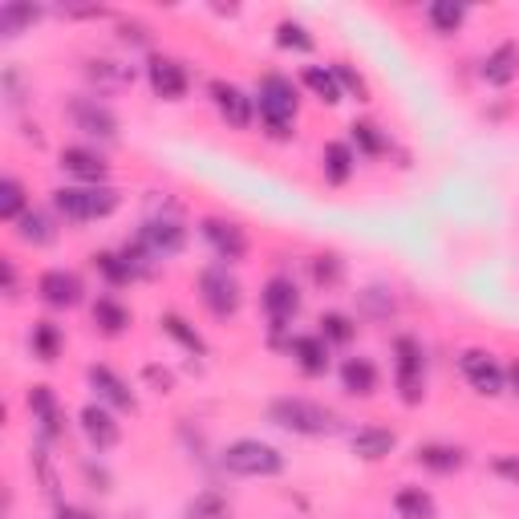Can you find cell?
Returning a JSON list of instances; mask_svg holds the SVG:
<instances>
[{"label": "cell", "instance_id": "9c48e42d", "mask_svg": "<svg viewBox=\"0 0 519 519\" xmlns=\"http://www.w3.org/2000/svg\"><path fill=\"white\" fill-rule=\"evenodd\" d=\"M459 369H463V378L471 382V390H475V394H483V398L503 394L507 374L495 365V357H491V353H483V349H467V353L459 357Z\"/></svg>", "mask_w": 519, "mask_h": 519}, {"label": "cell", "instance_id": "b9f144b4", "mask_svg": "<svg viewBox=\"0 0 519 519\" xmlns=\"http://www.w3.org/2000/svg\"><path fill=\"white\" fill-rule=\"evenodd\" d=\"M333 73H337V82H341V90H349V94H357V102H365L369 98V86H365V78L361 73H353L345 61H337L333 65Z\"/></svg>", "mask_w": 519, "mask_h": 519}, {"label": "cell", "instance_id": "5bb4252c", "mask_svg": "<svg viewBox=\"0 0 519 519\" xmlns=\"http://www.w3.org/2000/svg\"><path fill=\"white\" fill-rule=\"evenodd\" d=\"M61 171L73 175V179H82L86 187H102L106 175H110L106 159L98 151H86V146H65V151H61Z\"/></svg>", "mask_w": 519, "mask_h": 519}, {"label": "cell", "instance_id": "6da1fadb", "mask_svg": "<svg viewBox=\"0 0 519 519\" xmlns=\"http://www.w3.org/2000/svg\"><path fill=\"white\" fill-rule=\"evenodd\" d=\"M268 418L288 430V434H305V438H321V434H337L341 418L321 406V402H309V398H276L268 406Z\"/></svg>", "mask_w": 519, "mask_h": 519}, {"label": "cell", "instance_id": "8d00e7d4", "mask_svg": "<svg viewBox=\"0 0 519 519\" xmlns=\"http://www.w3.org/2000/svg\"><path fill=\"white\" fill-rule=\"evenodd\" d=\"M349 130H353V142L361 146L365 155H374V159H378V155H386V151H390V138H386L374 122H353Z\"/></svg>", "mask_w": 519, "mask_h": 519}, {"label": "cell", "instance_id": "f35d334b", "mask_svg": "<svg viewBox=\"0 0 519 519\" xmlns=\"http://www.w3.org/2000/svg\"><path fill=\"white\" fill-rule=\"evenodd\" d=\"M313 280H317L321 288H337V284L345 280V264H341V256H333V252L317 256V260H313Z\"/></svg>", "mask_w": 519, "mask_h": 519}, {"label": "cell", "instance_id": "3957f363", "mask_svg": "<svg viewBox=\"0 0 519 519\" xmlns=\"http://www.w3.org/2000/svg\"><path fill=\"white\" fill-rule=\"evenodd\" d=\"M256 110H260V122H264L268 134L288 138L292 122H296V86H292V78H284V73H264L260 94H256Z\"/></svg>", "mask_w": 519, "mask_h": 519}, {"label": "cell", "instance_id": "4316f807", "mask_svg": "<svg viewBox=\"0 0 519 519\" xmlns=\"http://www.w3.org/2000/svg\"><path fill=\"white\" fill-rule=\"evenodd\" d=\"M159 325H163V333H167L171 341H179L187 353H199V357L207 353V341H203V333H199V329H195L187 317H179V313H163V321H159Z\"/></svg>", "mask_w": 519, "mask_h": 519}, {"label": "cell", "instance_id": "ac0fdd59", "mask_svg": "<svg viewBox=\"0 0 519 519\" xmlns=\"http://www.w3.org/2000/svg\"><path fill=\"white\" fill-rule=\"evenodd\" d=\"M288 353L296 357V365H301V374L309 378H321L329 369V341L321 333H301L288 341Z\"/></svg>", "mask_w": 519, "mask_h": 519}, {"label": "cell", "instance_id": "c3c4849f", "mask_svg": "<svg viewBox=\"0 0 519 519\" xmlns=\"http://www.w3.org/2000/svg\"><path fill=\"white\" fill-rule=\"evenodd\" d=\"M507 382H511V390L519 394V357L511 361V369H507Z\"/></svg>", "mask_w": 519, "mask_h": 519}, {"label": "cell", "instance_id": "d6986e66", "mask_svg": "<svg viewBox=\"0 0 519 519\" xmlns=\"http://www.w3.org/2000/svg\"><path fill=\"white\" fill-rule=\"evenodd\" d=\"M483 82L487 86H511L515 78H519V45L515 41H503V45H495L487 57H483Z\"/></svg>", "mask_w": 519, "mask_h": 519}, {"label": "cell", "instance_id": "8fae6325", "mask_svg": "<svg viewBox=\"0 0 519 519\" xmlns=\"http://www.w3.org/2000/svg\"><path fill=\"white\" fill-rule=\"evenodd\" d=\"M260 301H264V313H268L272 329H284L296 313H301V288H296L288 276H272L260 292Z\"/></svg>", "mask_w": 519, "mask_h": 519}, {"label": "cell", "instance_id": "ee69618b", "mask_svg": "<svg viewBox=\"0 0 519 519\" xmlns=\"http://www.w3.org/2000/svg\"><path fill=\"white\" fill-rule=\"evenodd\" d=\"M142 378H146V382H151V386H155L159 394H167V390L175 386V378H171V369H163V365H146V369H142Z\"/></svg>", "mask_w": 519, "mask_h": 519}, {"label": "cell", "instance_id": "60d3db41", "mask_svg": "<svg viewBox=\"0 0 519 519\" xmlns=\"http://www.w3.org/2000/svg\"><path fill=\"white\" fill-rule=\"evenodd\" d=\"M33 471H37V479H41V487H45V495L57 503V471H53V463H49V455L37 447L33 451Z\"/></svg>", "mask_w": 519, "mask_h": 519}, {"label": "cell", "instance_id": "d4e9b609", "mask_svg": "<svg viewBox=\"0 0 519 519\" xmlns=\"http://www.w3.org/2000/svg\"><path fill=\"white\" fill-rule=\"evenodd\" d=\"M394 507L402 519H438V503L426 487H402L394 495Z\"/></svg>", "mask_w": 519, "mask_h": 519}, {"label": "cell", "instance_id": "7a4b0ae2", "mask_svg": "<svg viewBox=\"0 0 519 519\" xmlns=\"http://www.w3.org/2000/svg\"><path fill=\"white\" fill-rule=\"evenodd\" d=\"M224 471L240 475V479H272L284 471V455L272 447V442H260V438H236L224 447L219 455Z\"/></svg>", "mask_w": 519, "mask_h": 519}, {"label": "cell", "instance_id": "8992f818", "mask_svg": "<svg viewBox=\"0 0 519 519\" xmlns=\"http://www.w3.org/2000/svg\"><path fill=\"white\" fill-rule=\"evenodd\" d=\"M199 296H203V305L211 309V317L219 321H228L240 313V280L228 272V264H215V268H203L199 272Z\"/></svg>", "mask_w": 519, "mask_h": 519}, {"label": "cell", "instance_id": "e0dca14e", "mask_svg": "<svg viewBox=\"0 0 519 519\" xmlns=\"http://www.w3.org/2000/svg\"><path fill=\"white\" fill-rule=\"evenodd\" d=\"M90 386H94V394H98V402L102 406H114V410H134V390L114 374L110 365H90Z\"/></svg>", "mask_w": 519, "mask_h": 519}, {"label": "cell", "instance_id": "7402d4cb", "mask_svg": "<svg viewBox=\"0 0 519 519\" xmlns=\"http://www.w3.org/2000/svg\"><path fill=\"white\" fill-rule=\"evenodd\" d=\"M353 167H357V155H353L349 142H325V151H321V175H325V183L345 187L349 175H353Z\"/></svg>", "mask_w": 519, "mask_h": 519}, {"label": "cell", "instance_id": "ab89813d", "mask_svg": "<svg viewBox=\"0 0 519 519\" xmlns=\"http://www.w3.org/2000/svg\"><path fill=\"white\" fill-rule=\"evenodd\" d=\"M187 515H191V519H224V515H228V503L219 499L215 491H207V495H199V499L191 503Z\"/></svg>", "mask_w": 519, "mask_h": 519}, {"label": "cell", "instance_id": "ba28073f", "mask_svg": "<svg viewBox=\"0 0 519 519\" xmlns=\"http://www.w3.org/2000/svg\"><path fill=\"white\" fill-rule=\"evenodd\" d=\"M207 94H211L219 118H224L232 130H248V126H252V118H256V98H248L240 86H232V82L219 78V82L207 86Z\"/></svg>", "mask_w": 519, "mask_h": 519}, {"label": "cell", "instance_id": "f1b7e54d", "mask_svg": "<svg viewBox=\"0 0 519 519\" xmlns=\"http://www.w3.org/2000/svg\"><path fill=\"white\" fill-rule=\"evenodd\" d=\"M301 82L321 98V102H329V106H337L341 98H345V90H341V82H337V73H333V65L329 69H321V65H309L305 73H301Z\"/></svg>", "mask_w": 519, "mask_h": 519}, {"label": "cell", "instance_id": "7dc6e473", "mask_svg": "<svg viewBox=\"0 0 519 519\" xmlns=\"http://www.w3.org/2000/svg\"><path fill=\"white\" fill-rule=\"evenodd\" d=\"M122 41H134V45H146V29H142V25H122Z\"/></svg>", "mask_w": 519, "mask_h": 519}, {"label": "cell", "instance_id": "f546056e", "mask_svg": "<svg viewBox=\"0 0 519 519\" xmlns=\"http://www.w3.org/2000/svg\"><path fill=\"white\" fill-rule=\"evenodd\" d=\"M86 73H90V82H98V90H122V86L134 82V69L130 65H118V61H106V57L90 61Z\"/></svg>", "mask_w": 519, "mask_h": 519}, {"label": "cell", "instance_id": "30bf717a", "mask_svg": "<svg viewBox=\"0 0 519 519\" xmlns=\"http://www.w3.org/2000/svg\"><path fill=\"white\" fill-rule=\"evenodd\" d=\"M203 240L211 244V252L232 264V260H244L248 256V236L240 224H232V219H219V215H207L203 219Z\"/></svg>", "mask_w": 519, "mask_h": 519}, {"label": "cell", "instance_id": "44dd1931", "mask_svg": "<svg viewBox=\"0 0 519 519\" xmlns=\"http://www.w3.org/2000/svg\"><path fill=\"white\" fill-rule=\"evenodd\" d=\"M394 447H398V438H394V430H386V426H361V430L353 434V455L365 459V463L386 459Z\"/></svg>", "mask_w": 519, "mask_h": 519}, {"label": "cell", "instance_id": "e575fe53", "mask_svg": "<svg viewBox=\"0 0 519 519\" xmlns=\"http://www.w3.org/2000/svg\"><path fill=\"white\" fill-rule=\"evenodd\" d=\"M426 17H430V25H434L438 33H455V29L467 21V9L455 5V0H434V5L426 9Z\"/></svg>", "mask_w": 519, "mask_h": 519}, {"label": "cell", "instance_id": "603a6c76", "mask_svg": "<svg viewBox=\"0 0 519 519\" xmlns=\"http://www.w3.org/2000/svg\"><path fill=\"white\" fill-rule=\"evenodd\" d=\"M414 459L426 467V471H434V475H455L467 459H463V451L459 447H447V442H422V447L414 451Z\"/></svg>", "mask_w": 519, "mask_h": 519}, {"label": "cell", "instance_id": "836d02e7", "mask_svg": "<svg viewBox=\"0 0 519 519\" xmlns=\"http://www.w3.org/2000/svg\"><path fill=\"white\" fill-rule=\"evenodd\" d=\"M29 341H33V357L37 361H57V353H61V329L53 321H37Z\"/></svg>", "mask_w": 519, "mask_h": 519}, {"label": "cell", "instance_id": "f6af8a7d", "mask_svg": "<svg viewBox=\"0 0 519 519\" xmlns=\"http://www.w3.org/2000/svg\"><path fill=\"white\" fill-rule=\"evenodd\" d=\"M0 280H5V292L17 296V264L13 260H0Z\"/></svg>", "mask_w": 519, "mask_h": 519}, {"label": "cell", "instance_id": "9a60e30c", "mask_svg": "<svg viewBox=\"0 0 519 519\" xmlns=\"http://www.w3.org/2000/svg\"><path fill=\"white\" fill-rule=\"evenodd\" d=\"M69 114H73V122H78V130H86L94 138H118V118L98 98H78L69 106Z\"/></svg>", "mask_w": 519, "mask_h": 519}, {"label": "cell", "instance_id": "ffe728a7", "mask_svg": "<svg viewBox=\"0 0 519 519\" xmlns=\"http://www.w3.org/2000/svg\"><path fill=\"white\" fill-rule=\"evenodd\" d=\"M341 386H345L353 398L378 394V365L369 361V357H345V365H341Z\"/></svg>", "mask_w": 519, "mask_h": 519}, {"label": "cell", "instance_id": "4dcf8cb0", "mask_svg": "<svg viewBox=\"0 0 519 519\" xmlns=\"http://www.w3.org/2000/svg\"><path fill=\"white\" fill-rule=\"evenodd\" d=\"M94 325H98L106 337H118V333L130 325V313H126L118 301H110V296H102V301H94Z\"/></svg>", "mask_w": 519, "mask_h": 519}, {"label": "cell", "instance_id": "83f0119b", "mask_svg": "<svg viewBox=\"0 0 519 519\" xmlns=\"http://www.w3.org/2000/svg\"><path fill=\"white\" fill-rule=\"evenodd\" d=\"M37 21H41V5H25V0H9V5H0V33H5V37H17L21 29H29Z\"/></svg>", "mask_w": 519, "mask_h": 519}, {"label": "cell", "instance_id": "277c9868", "mask_svg": "<svg viewBox=\"0 0 519 519\" xmlns=\"http://www.w3.org/2000/svg\"><path fill=\"white\" fill-rule=\"evenodd\" d=\"M53 207L73 219V224H90V219H106L118 211V191L114 187H57L53 191Z\"/></svg>", "mask_w": 519, "mask_h": 519}, {"label": "cell", "instance_id": "4fadbf2b", "mask_svg": "<svg viewBox=\"0 0 519 519\" xmlns=\"http://www.w3.org/2000/svg\"><path fill=\"white\" fill-rule=\"evenodd\" d=\"M146 78H151V90L163 102H179L187 94V69L175 57H151V65H146Z\"/></svg>", "mask_w": 519, "mask_h": 519}, {"label": "cell", "instance_id": "2e32d148", "mask_svg": "<svg viewBox=\"0 0 519 519\" xmlns=\"http://www.w3.org/2000/svg\"><path fill=\"white\" fill-rule=\"evenodd\" d=\"M78 422H82V434L90 438V447H98V451H110V447H118L122 430H118L114 414H110L102 402H90V406L78 414Z\"/></svg>", "mask_w": 519, "mask_h": 519}, {"label": "cell", "instance_id": "484cf974", "mask_svg": "<svg viewBox=\"0 0 519 519\" xmlns=\"http://www.w3.org/2000/svg\"><path fill=\"white\" fill-rule=\"evenodd\" d=\"M17 236L25 240V244H33V248H45V244H53L57 240V228H53V219L45 215V211H25L21 219H17Z\"/></svg>", "mask_w": 519, "mask_h": 519}, {"label": "cell", "instance_id": "7c38bea8", "mask_svg": "<svg viewBox=\"0 0 519 519\" xmlns=\"http://www.w3.org/2000/svg\"><path fill=\"white\" fill-rule=\"evenodd\" d=\"M82 276L78 272H65V268H49L41 272L37 280V296L49 305V309H73V305H82Z\"/></svg>", "mask_w": 519, "mask_h": 519}, {"label": "cell", "instance_id": "7bdbcfd3", "mask_svg": "<svg viewBox=\"0 0 519 519\" xmlns=\"http://www.w3.org/2000/svg\"><path fill=\"white\" fill-rule=\"evenodd\" d=\"M491 471H495L499 479H507V483L519 487V455H495V459H491Z\"/></svg>", "mask_w": 519, "mask_h": 519}, {"label": "cell", "instance_id": "d590c367", "mask_svg": "<svg viewBox=\"0 0 519 519\" xmlns=\"http://www.w3.org/2000/svg\"><path fill=\"white\" fill-rule=\"evenodd\" d=\"M276 45L280 49H296V53H309L317 41H313V33L301 21H280L276 25Z\"/></svg>", "mask_w": 519, "mask_h": 519}, {"label": "cell", "instance_id": "1f68e13d", "mask_svg": "<svg viewBox=\"0 0 519 519\" xmlns=\"http://www.w3.org/2000/svg\"><path fill=\"white\" fill-rule=\"evenodd\" d=\"M29 207H25V187H21V179H0V219L5 224H17V219L25 215Z\"/></svg>", "mask_w": 519, "mask_h": 519}, {"label": "cell", "instance_id": "bcb514c9", "mask_svg": "<svg viewBox=\"0 0 519 519\" xmlns=\"http://www.w3.org/2000/svg\"><path fill=\"white\" fill-rule=\"evenodd\" d=\"M57 519H98V515H90L82 507H69V503H57Z\"/></svg>", "mask_w": 519, "mask_h": 519}, {"label": "cell", "instance_id": "d6a6232c", "mask_svg": "<svg viewBox=\"0 0 519 519\" xmlns=\"http://www.w3.org/2000/svg\"><path fill=\"white\" fill-rule=\"evenodd\" d=\"M94 268L114 284V288H122V284H130V280H138V272L130 268V260L122 256V252H98L94 256Z\"/></svg>", "mask_w": 519, "mask_h": 519}, {"label": "cell", "instance_id": "5b68a950", "mask_svg": "<svg viewBox=\"0 0 519 519\" xmlns=\"http://www.w3.org/2000/svg\"><path fill=\"white\" fill-rule=\"evenodd\" d=\"M394 382L406 406H418L426 394V353L414 337H394Z\"/></svg>", "mask_w": 519, "mask_h": 519}, {"label": "cell", "instance_id": "52a82bcc", "mask_svg": "<svg viewBox=\"0 0 519 519\" xmlns=\"http://www.w3.org/2000/svg\"><path fill=\"white\" fill-rule=\"evenodd\" d=\"M146 252H151L155 260H167V256H179L183 244H187V228L179 224L175 215H151V219H142V228L134 236Z\"/></svg>", "mask_w": 519, "mask_h": 519}, {"label": "cell", "instance_id": "cb8c5ba5", "mask_svg": "<svg viewBox=\"0 0 519 519\" xmlns=\"http://www.w3.org/2000/svg\"><path fill=\"white\" fill-rule=\"evenodd\" d=\"M29 410H33V418L41 422V434H45V438H57V434H61V410H57V398H53L49 386H33V390H29Z\"/></svg>", "mask_w": 519, "mask_h": 519}, {"label": "cell", "instance_id": "74e56055", "mask_svg": "<svg viewBox=\"0 0 519 519\" xmlns=\"http://www.w3.org/2000/svg\"><path fill=\"white\" fill-rule=\"evenodd\" d=\"M321 337H325L329 345H349V341L357 337V325H353L345 313H325V317H321Z\"/></svg>", "mask_w": 519, "mask_h": 519}]
</instances>
